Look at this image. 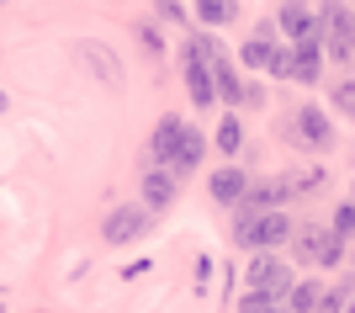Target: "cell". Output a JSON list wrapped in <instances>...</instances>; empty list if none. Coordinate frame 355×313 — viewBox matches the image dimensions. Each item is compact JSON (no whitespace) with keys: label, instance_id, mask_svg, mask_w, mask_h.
Here are the masks:
<instances>
[{"label":"cell","instance_id":"cell-17","mask_svg":"<svg viewBox=\"0 0 355 313\" xmlns=\"http://www.w3.org/2000/svg\"><path fill=\"white\" fill-rule=\"evenodd\" d=\"M244 59H250V64H266V69H270V37H254V43H244Z\"/></svg>","mask_w":355,"mask_h":313},{"label":"cell","instance_id":"cell-7","mask_svg":"<svg viewBox=\"0 0 355 313\" xmlns=\"http://www.w3.org/2000/svg\"><path fill=\"white\" fill-rule=\"evenodd\" d=\"M292 138H297V144H308V149H329V144H334L329 117L318 112V106H302V112L292 117Z\"/></svg>","mask_w":355,"mask_h":313},{"label":"cell","instance_id":"cell-6","mask_svg":"<svg viewBox=\"0 0 355 313\" xmlns=\"http://www.w3.org/2000/svg\"><path fill=\"white\" fill-rule=\"evenodd\" d=\"M324 37H329V53L334 59H350L355 53V16L345 6H329L324 11Z\"/></svg>","mask_w":355,"mask_h":313},{"label":"cell","instance_id":"cell-20","mask_svg":"<svg viewBox=\"0 0 355 313\" xmlns=\"http://www.w3.org/2000/svg\"><path fill=\"white\" fill-rule=\"evenodd\" d=\"M334 106H340V112H350V117H355V80H345V85H334Z\"/></svg>","mask_w":355,"mask_h":313},{"label":"cell","instance_id":"cell-10","mask_svg":"<svg viewBox=\"0 0 355 313\" xmlns=\"http://www.w3.org/2000/svg\"><path fill=\"white\" fill-rule=\"evenodd\" d=\"M175 170H148L144 176V208L148 212H159V208H170V202H175Z\"/></svg>","mask_w":355,"mask_h":313},{"label":"cell","instance_id":"cell-11","mask_svg":"<svg viewBox=\"0 0 355 313\" xmlns=\"http://www.w3.org/2000/svg\"><path fill=\"white\" fill-rule=\"evenodd\" d=\"M324 37H313V43H297V80H318V69H324Z\"/></svg>","mask_w":355,"mask_h":313},{"label":"cell","instance_id":"cell-16","mask_svg":"<svg viewBox=\"0 0 355 313\" xmlns=\"http://www.w3.org/2000/svg\"><path fill=\"white\" fill-rule=\"evenodd\" d=\"M318 303H324V298H318V287H313V282H302L292 292V313H318Z\"/></svg>","mask_w":355,"mask_h":313},{"label":"cell","instance_id":"cell-13","mask_svg":"<svg viewBox=\"0 0 355 313\" xmlns=\"http://www.w3.org/2000/svg\"><path fill=\"white\" fill-rule=\"evenodd\" d=\"M202 149H207V144H202V133H196V128H186V138H180V154H175V164H170V170H191V164L202 160Z\"/></svg>","mask_w":355,"mask_h":313},{"label":"cell","instance_id":"cell-8","mask_svg":"<svg viewBox=\"0 0 355 313\" xmlns=\"http://www.w3.org/2000/svg\"><path fill=\"white\" fill-rule=\"evenodd\" d=\"M250 186L254 180L239 170V164H223L218 176H212V196H218L223 208H244V196H250Z\"/></svg>","mask_w":355,"mask_h":313},{"label":"cell","instance_id":"cell-14","mask_svg":"<svg viewBox=\"0 0 355 313\" xmlns=\"http://www.w3.org/2000/svg\"><path fill=\"white\" fill-rule=\"evenodd\" d=\"M196 16H202L207 27H223V22H234V16H239V6H228V0H202Z\"/></svg>","mask_w":355,"mask_h":313},{"label":"cell","instance_id":"cell-9","mask_svg":"<svg viewBox=\"0 0 355 313\" xmlns=\"http://www.w3.org/2000/svg\"><path fill=\"white\" fill-rule=\"evenodd\" d=\"M186 90H191V106H212L218 101V75H212V64L186 59Z\"/></svg>","mask_w":355,"mask_h":313},{"label":"cell","instance_id":"cell-4","mask_svg":"<svg viewBox=\"0 0 355 313\" xmlns=\"http://www.w3.org/2000/svg\"><path fill=\"white\" fill-rule=\"evenodd\" d=\"M148 223H154V212H148V208H117L101 223V234H106V244H133V239L148 234Z\"/></svg>","mask_w":355,"mask_h":313},{"label":"cell","instance_id":"cell-19","mask_svg":"<svg viewBox=\"0 0 355 313\" xmlns=\"http://www.w3.org/2000/svg\"><path fill=\"white\" fill-rule=\"evenodd\" d=\"M334 234H340V239H345V234H355V202H345V208L334 212Z\"/></svg>","mask_w":355,"mask_h":313},{"label":"cell","instance_id":"cell-2","mask_svg":"<svg viewBox=\"0 0 355 313\" xmlns=\"http://www.w3.org/2000/svg\"><path fill=\"white\" fill-rule=\"evenodd\" d=\"M297 255L302 260H318V266H340L345 260V239L334 234V228H297Z\"/></svg>","mask_w":355,"mask_h":313},{"label":"cell","instance_id":"cell-18","mask_svg":"<svg viewBox=\"0 0 355 313\" xmlns=\"http://www.w3.org/2000/svg\"><path fill=\"white\" fill-rule=\"evenodd\" d=\"M239 313H276V298H266V292H250V298L239 303Z\"/></svg>","mask_w":355,"mask_h":313},{"label":"cell","instance_id":"cell-15","mask_svg":"<svg viewBox=\"0 0 355 313\" xmlns=\"http://www.w3.org/2000/svg\"><path fill=\"white\" fill-rule=\"evenodd\" d=\"M239 144H244V128H239V117H223V128H218V149H223V154H239Z\"/></svg>","mask_w":355,"mask_h":313},{"label":"cell","instance_id":"cell-5","mask_svg":"<svg viewBox=\"0 0 355 313\" xmlns=\"http://www.w3.org/2000/svg\"><path fill=\"white\" fill-rule=\"evenodd\" d=\"M180 138H186V122L180 117H159L154 133H148V154H154V170H170L180 154Z\"/></svg>","mask_w":355,"mask_h":313},{"label":"cell","instance_id":"cell-12","mask_svg":"<svg viewBox=\"0 0 355 313\" xmlns=\"http://www.w3.org/2000/svg\"><path fill=\"white\" fill-rule=\"evenodd\" d=\"M212 75H218V96H223V101H228V106L250 96V90L239 85V75H234V64H228V59H218V64H212Z\"/></svg>","mask_w":355,"mask_h":313},{"label":"cell","instance_id":"cell-3","mask_svg":"<svg viewBox=\"0 0 355 313\" xmlns=\"http://www.w3.org/2000/svg\"><path fill=\"white\" fill-rule=\"evenodd\" d=\"M250 287H254V292H266V298H276V303H282L286 292H297V287H292V266L276 260V255H260V260L250 266Z\"/></svg>","mask_w":355,"mask_h":313},{"label":"cell","instance_id":"cell-1","mask_svg":"<svg viewBox=\"0 0 355 313\" xmlns=\"http://www.w3.org/2000/svg\"><path fill=\"white\" fill-rule=\"evenodd\" d=\"M286 239H297L286 212H239V223H234L239 250H282Z\"/></svg>","mask_w":355,"mask_h":313}]
</instances>
